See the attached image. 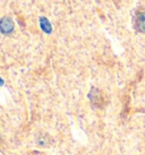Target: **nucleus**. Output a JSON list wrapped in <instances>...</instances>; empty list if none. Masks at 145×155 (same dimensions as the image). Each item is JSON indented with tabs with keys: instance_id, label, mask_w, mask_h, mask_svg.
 I'll return each mask as SVG.
<instances>
[{
	"instance_id": "1",
	"label": "nucleus",
	"mask_w": 145,
	"mask_h": 155,
	"mask_svg": "<svg viewBox=\"0 0 145 155\" xmlns=\"http://www.w3.org/2000/svg\"><path fill=\"white\" fill-rule=\"evenodd\" d=\"M14 30V23L13 21L8 17H4L0 21V32L4 34H9Z\"/></svg>"
},
{
	"instance_id": "2",
	"label": "nucleus",
	"mask_w": 145,
	"mask_h": 155,
	"mask_svg": "<svg viewBox=\"0 0 145 155\" xmlns=\"http://www.w3.org/2000/svg\"><path fill=\"white\" fill-rule=\"evenodd\" d=\"M136 27L137 30L145 33V12H140L136 16Z\"/></svg>"
},
{
	"instance_id": "4",
	"label": "nucleus",
	"mask_w": 145,
	"mask_h": 155,
	"mask_svg": "<svg viewBox=\"0 0 145 155\" xmlns=\"http://www.w3.org/2000/svg\"><path fill=\"white\" fill-rule=\"evenodd\" d=\"M2 84H4V82H2V79L0 78V85H2Z\"/></svg>"
},
{
	"instance_id": "3",
	"label": "nucleus",
	"mask_w": 145,
	"mask_h": 155,
	"mask_svg": "<svg viewBox=\"0 0 145 155\" xmlns=\"http://www.w3.org/2000/svg\"><path fill=\"white\" fill-rule=\"evenodd\" d=\"M40 23H41V27H42V30L44 31V32H47V33H50V32H51V25H50V23L48 22V19L41 18Z\"/></svg>"
}]
</instances>
